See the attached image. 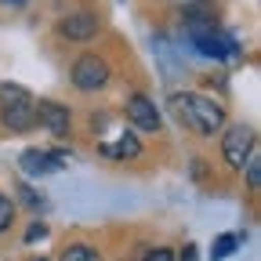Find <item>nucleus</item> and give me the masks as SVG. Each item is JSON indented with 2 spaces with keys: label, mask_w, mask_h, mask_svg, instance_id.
I'll list each match as a JSON object with an SVG mask.
<instances>
[{
  "label": "nucleus",
  "mask_w": 261,
  "mask_h": 261,
  "mask_svg": "<svg viewBox=\"0 0 261 261\" xmlns=\"http://www.w3.org/2000/svg\"><path fill=\"white\" fill-rule=\"evenodd\" d=\"M247 181H250V189H261V163H257V152H250L247 156Z\"/></svg>",
  "instance_id": "ddd939ff"
},
{
  "label": "nucleus",
  "mask_w": 261,
  "mask_h": 261,
  "mask_svg": "<svg viewBox=\"0 0 261 261\" xmlns=\"http://www.w3.org/2000/svg\"><path fill=\"white\" fill-rule=\"evenodd\" d=\"M62 261H102V257H98L91 247H84V243H73L69 250L62 254Z\"/></svg>",
  "instance_id": "f8f14e48"
},
{
  "label": "nucleus",
  "mask_w": 261,
  "mask_h": 261,
  "mask_svg": "<svg viewBox=\"0 0 261 261\" xmlns=\"http://www.w3.org/2000/svg\"><path fill=\"white\" fill-rule=\"evenodd\" d=\"M181 261H200V257H196V247H185L181 250Z\"/></svg>",
  "instance_id": "f3484780"
},
{
  "label": "nucleus",
  "mask_w": 261,
  "mask_h": 261,
  "mask_svg": "<svg viewBox=\"0 0 261 261\" xmlns=\"http://www.w3.org/2000/svg\"><path fill=\"white\" fill-rule=\"evenodd\" d=\"M58 33H62V37H69V40H91L98 33V15L94 11H76L69 18H62Z\"/></svg>",
  "instance_id": "1a4fd4ad"
},
{
  "label": "nucleus",
  "mask_w": 261,
  "mask_h": 261,
  "mask_svg": "<svg viewBox=\"0 0 261 261\" xmlns=\"http://www.w3.org/2000/svg\"><path fill=\"white\" fill-rule=\"evenodd\" d=\"M37 123L44 130H51L55 138H65V135H69V127H73V116H69V109L58 106V102H37Z\"/></svg>",
  "instance_id": "0eeeda50"
},
{
  "label": "nucleus",
  "mask_w": 261,
  "mask_h": 261,
  "mask_svg": "<svg viewBox=\"0 0 261 261\" xmlns=\"http://www.w3.org/2000/svg\"><path fill=\"white\" fill-rule=\"evenodd\" d=\"M185 33H189V44L196 55H203V58H240V44L232 33H225L218 29L214 18H192L185 22Z\"/></svg>",
  "instance_id": "f03ea898"
},
{
  "label": "nucleus",
  "mask_w": 261,
  "mask_h": 261,
  "mask_svg": "<svg viewBox=\"0 0 261 261\" xmlns=\"http://www.w3.org/2000/svg\"><path fill=\"white\" fill-rule=\"evenodd\" d=\"M11 4H18V0H11Z\"/></svg>",
  "instance_id": "6ab92c4d"
},
{
  "label": "nucleus",
  "mask_w": 261,
  "mask_h": 261,
  "mask_svg": "<svg viewBox=\"0 0 261 261\" xmlns=\"http://www.w3.org/2000/svg\"><path fill=\"white\" fill-rule=\"evenodd\" d=\"M127 120L135 123L138 130H160V113H156V102H149L145 94H130L127 98Z\"/></svg>",
  "instance_id": "6e6552de"
},
{
  "label": "nucleus",
  "mask_w": 261,
  "mask_h": 261,
  "mask_svg": "<svg viewBox=\"0 0 261 261\" xmlns=\"http://www.w3.org/2000/svg\"><path fill=\"white\" fill-rule=\"evenodd\" d=\"M250 152H254V130L243 127V123L228 127V130H225V142H221V156H225V163H228L232 171H243V163H247Z\"/></svg>",
  "instance_id": "20e7f679"
},
{
  "label": "nucleus",
  "mask_w": 261,
  "mask_h": 261,
  "mask_svg": "<svg viewBox=\"0 0 261 261\" xmlns=\"http://www.w3.org/2000/svg\"><path fill=\"white\" fill-rule=\"evenodd\" d=\"M33 261H47V257H33Z\"/></svg>",
  "instance_id": "a211bd4d"
},
{
  "label": "nucleus",
  "mask_w": 261,
  "mask_h": 261,
  "mask_svg": "<svg viewBox=\"0 0 261 261\" xmlns=\"http://www.w3.org/2000/svg\"><path fill=\"white\" fill-rule=\"evenodd\" d=\"M145 261H174V254H171L167 247H156V250H152V254H149Z\"/></svg>",
  "instance_id": "dca6fc26"
},
{
  "label": "nucleus",
  "mask_w": 261,
  "mask_h": 261,
  "mask_svg": "<svg viewBox=\"0 0 261 261\" xmlns=\"http://www.w3.org/2000/svg\"><path fill=\"white\" fill-rule=\"evenodd\" d=\"M47 236V225L44 221H33L29 228H25V243H37V240H44Z\"/></svg>",
  "instance_id": "2eb2a0df"
},
{
  "label": "nucleus",
  "mask_w": 261,
  "mask_h": 261,
  "mask_svg": "<svg viewBox=\"0 0 261 261\" xmlns=\"http://www.w3.org/2000/svg\"><path fill=\"white\" fill-rule=\"evenodd\" d=\"M69 152H47V149H25L22 160H18V167L29 174V178H44V174H55L62 167H69Z\"/></svg>",
  "instance_id": "423d86ee"
},
{
  "label": "nucleus",
  "mask_w": 261,
  "mask_h": 261,
  "mask_svg": "<svg viewBox=\"0 0 261 261\" xmlns=\"http://www.w3.org/2000/svg\"><path fill=\"white\" fill-rule=\"evenodd\" d=\"M11 221H15V203L8 200L4 192H0V232H4V228H11Z\"/></svg>",
  "instance_id": "4468645a"
},
{
  "label": "nucleus",
  "mask_w": 261,
  "mask_h": 261,
  "mask_svg": "<svg viewBox=\"0 0 261 261\" xmlns=\"http://www.w3.org/2000/svg\"><path fill=\"white\" fill-rule=\"evenodd\" d=\"M98 152H102L106 160H135V156L142 152V142L130 135V130H123L116 142H102V145H98Z\"/></svg>",
  "instance_id": "9d476101"
},
{
  "label": "nucleus",
  "mask_w": 261,
  "mask_h": 261,
  "mask_svg": "<svg viewBox=\"0 0 261 261\" xmlns=\"http://www.w3.org/2000/svg\"><path fill=\"white\" fill-rule=\"evenodd\" d=\"M0 123L11 135H25L37 123V98L22 84H0Z\"/></svg>",
  "instance_id": "7ed1b4c3"
},
{
  "label": "nucleus",
  "mask_w": 261,
  "mask_h": 261,
  "mask_svg": "<svg viewBox=\"0 0 261 261\" xmlns=\"http://www.w3.org/2000/svg\"><path fill=\"white\" fill-rule=\"evenodd\" d=\"M73 84L80 91H98L109 84V62L98 58V55H80L73 62Z\"/></svg>",
  "instance_id": "39448f33"
},
{
  "label": "nucleus",
  "mask_w": 261,
  "mask_h": 261,
  "mask_svg": "<svg viewBox=\"0 0 261 261\" xmlns=\"http://www.w3.org/2000/svg\"><path fill=\"white\" fill-rule=\"evenodd\" d=\"M240 243H243V236H240V232H225V236H218V240H214V247H211V261H225V257H232Z\"/></svg>",
  "instance_id": "9b49d317"
},
{
  "label": "nucleus",
  "mask_w": 261,
  "mask_h": 261,
  "mask_svg": "<svg viewBox=\"0 0 261 261\" xmlns=\"http://www.w3.org/2000/svg\"><path fill=\"white\" fill-rule=\"evenodd\" d=\"M171 109H174V116H178L185 127H192L196 135H203V138L225 127V109H221V102H214L211 94H200V91L174 94V98H171Z\"/></svg>",
  "instance_id": "f257e3e1"
}]
</instances>
